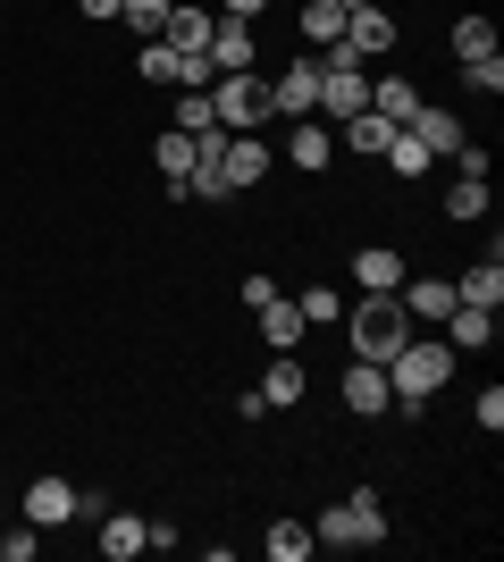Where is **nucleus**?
I'll list each match as a JSON object with an SVG mask.
<instances>
[{"instance_id":"1","label":"nucleus","mask_w":504,"mask_h":562,"mask_svg":"<svg viewBox=\"0 0 504 562\" xmlns=\"http://www.w3.org/2000/svg\"><path fill=\"white\" fill-rule=\"evenodd\" d=\"M455 378V345L446 336H429V328H412L404 336V352L387 361V395H395V412H429V395Z\"/></svg>"},{"instance_id":"2","label":"nucleus","mask_w":504,"mask_h":562,"mask_svg":"<svg viewBox=\"0 0 504 562\" xmlns=\"http://www.w3.org/2000/svg\"><path fill=\"white\" fill-rule=\"evenodd\" d=\"M312 546H336V554H361V546H387V504L370 487H354L345 504H328V513L312 520Z\"/></svg>"},{"instance_id":"3","label":"nucleus","mask_w":504,"mask_h":562,"mask_svg":"<svg viewBox=\"0 0 504 562\" xmlns=\"http://www.w3.org/2000/svg\"><path fill=\"white\" fill-rule=\"evenodd\" d=\"M404 336H412V311L395 303V294H361L354 303V361H395L404 352Z\"/></svg>"},{"instance_id":"4","label":"nucleus","mask_w":504,"mask_h":562,"mask_svg":"<svg viewBox=\"0 0 504 562\" xmlns=\"http://www.w3.org/2000/svg\"><path fill=\"white\" fill-rule=\"evenodd\" d=\"M211 110H219V126H227V135H253V126L269 117V76H261V68H227V76L211 85Z\"/></svg>"},{"instance_id":"5","label":"nucleus","mask_w":504,"mask_h":562,"mask_svg":"<svg viewBox=\"0 0 504 562\" xmlns=\"http://www.w3.org/2000/svg\"><path fill=\"white\" fill-rule=\"evenodd\" d=\"M361 110H370V68H320V126H345Z\"/></svg>"},{"instance_id":"6","label":"nucleus","mask_w":504,"mask_h":562,"mask_svg":"<svg viewBox=\"0 0 504 562\" xmlns=\"http://www.w3.org/2000/svg\"><path fill=\"white\" fill-rule=\"evenodd\" d=\"M320 110V59H294L287 76H269V117H312Z\"/></svg>"},{"instance_id":"7","label":"nucleus","mask_w":504,"mask_h":562,"mask_svg":"<svg viewBox=\"0 0 504 562\" xmlns=\"http://www.w3.org/2000/svg\"><path fill=\"white\" fill-rule=\"evenodd\" d=\"M25 520H34V529H68V520H76V479L43 470V479L25 487Z\"/></svg>"},{"instance_id":"8","label":"nucleus","mask_w":504,"mask_h":562,"mask_svg":"<svg viewBox=\"0 0 504 562\" xmlns=\"http://www.w3.org/2000/svg\"><path fill=\"white\" fill-rule=\"evenodd\" d=\"M395 303L412 311V328H437L462 294H455V278H404V285H395Z\"/></svg>"},{"instance_id":"9","label":"nucleus","mask_w":504,"mask_h":562,"mask_svg":"<svg viewBox=\"0 0 504 562\" xmlns=\"http://www.w3.org/2000/svg\"><path fill=\"white\" fill-rule=\"evenodd\" d=\"M219 177H227V193H253L269 177V143L261 135H227V151H219Z\"/></svg>"},{"instance_id":"10","label":"nucleus","mask_w":504,"mask_h":562,"mask_svg":"<svg viewBox=\"0 0 504 562\" xmlns=\"http://www.w3.org/2000/svg\"><path fill=\"white\" fill-rule=\"evenodd\" d=\"M404 278H412V269H404L395 244H361V252H354V285H361V294H395Z\"/></svg>"},{"instance_id":"11","label":"nucleus","mask_w":504,"mask_h":562,"mask_svg":"<svg viewBox=\"0 0 504 562\" xmlns=\"http://www.w3.org/2000/svg\"><path fill=\"white\" fill-rule=\"evenodd\" d=\"M261 59V43H253V18H211V68H253Z\"/></svg>"},{"instance_id":"12","label":"nucleus","mask_w":504,"mask_h":562,"mask_svg":"<svg viewBox=\"0 0 504 562\" xmlns=\"http://www.w3.org/2000/svg\"><path fill=\"white\" fill-rule=\"evenodd\" d=\"M93 529H101V554H110V562H135V554H152V520L119 513V504H110V513H101Z\"/></svg>"},{"instance_id":"13","label":"nucleus","mask_w":504,"mask_h":562,"mask_svg":"<svg viewBox=\"0 0 504 562\" xmlns=\"http://www.w3.org/2000/svg\"><path fill=\"white\" fill-rule=\"evenodd\" d=\"M437 328H446V345H455V352H488V345H496V311H480V303H455L446 319H437Z\"/></svg>"},{"instance_id":"14","label":"nucleus","mask_w":504,"mask_h":562,"mask_svg":"<svg viewBox=\"0 0 504 562\" xmlns=\"http://www.w3.org/2000/svg\"><path fill=\"white\" fill-rule=\"evenodd\" d=\"M345 43H354L361 59H387V50H395V18L370 0V9H354V18H345Z\"/></svg>"},{"instance_id":"15","label":"nucleus","mask_w":504,"mask_h":562,"mask_svg":"<svg viewBox=\"0 0 504 562\" xmlns=\"http://www.w3.org/2000/svg\"><path fill=\"white\" fill-rule=\"evenodd\" d=\"M345 403H354V420H370V412H395V395H387V370H379V361H354V370H345Z\"/></svg>"},{"instance_id":"16","label":"nucleus","mask_w":504,"mask_h":562,"mask_svg":"<svg viewBox=\"0 0 504 562\" xmlns=\"http://www.w3.org/2000/svg\"><path fill=\"white\" fill-rule=\"evenodd\" d=\"M287 160L294 168H328L336 160V135L320 126V117H287Z\"/></svg>"},{"instance_id":"17","label":"nucleus","mask_w":504,"mask_h":562,"mask_svg":"<svg viewBox=\"0 0 504 562\" xmlns=\"http://www.w3.org/2000/svg\"><path fill=\"white\" fill-rule=\"evenodd\" d=\"M152 43H168V50H211V9L177 0V9H168V25L152 34Z\"/></svg>"},{"instance_id":"18","label":"nucleus","mask_w":504,"mask_h":562,"mask_svg":"<svg viewBox=\"0 0 504 562\" xmlns=\"http://www.w3.org/2000/svg\"><path fill=\"white\" fill-rule=\"evenodd\" d=\"M253 319H261V345H269V352H294V345H303V311H294L287 294H269Z\"/></svg>"},{"instance_id":"19","label":"nucleus","mask_w":504,"mask_h":562,"mask_svg":"<svg viewBox=\"0 0 504 562\" xmlns=\"http://www.w3.org/2000/svg\"><path fill=\"white\" fill-rule=\"evenodd\" d=\"M370 110H379L387 126H412V110H421V85H412V76H379V85H370Z\"/></svg>"},{"instance_id":"20","label":"nucleus","mask_w":504,"mask_h":562,"mask_svg":"<svg viewBox=\"0 0 504 562\" xmlns=\"http://www.w3.org/2000/svg\"><path fill=\"white\" fill-rule=\"evenodd\" d=\"M455 294H462V303H480V311H496V303H504V269H496V252L471 260V269L455 278Z\"/></svg>"},{"instance_id":"21","label":"nucleus","mask_w":504,"mask_h":562,"mask_svg":"<svg viewBox=\"0 0 504 562\" xmlns=\"http://www.w3.org/2000/svg\"><path fill=\"white\" fill-rule=\"evenodd\" d=\"M328 135H345V143H354V151H361V160H379L387 143H395V126H387L379 110H361V117H345V126H328Z\"/></svg>"},{"instance_id":"22","label":"nucleus","mask_w":504,"mask_h":562,"mask_svg":"<svg viewBox=\"0 0 504 562\" xmlns=\"http://www.w3.org/2000/svg\"><path fill=\"white\" fill-rule=\"evenodd\" d=\"M261 403H269V412L303 403V361H294V352H278V361H269V378H261Z\"/></svg>"},{"instance_id":"23","label":"nucleus","mask_w":504,"mask_h":562,"mask_svg":"<svg viewBox=\"0 0 504 562\" xmlns=\"http://www.w3.org/2000/svg\"><path fill=\"white\" fill-rule=\"evenodd\" d=\"M168 126H186V135L219 126V110H211V85H186V93H168Z\"/></svg>"},{"instance_id":"24","label":"nucleus","mask_w":504,"mask_h":562,"mask_svg":"<svg viewBox=\"0 0 504 562\" xmlns=\"http://www.w3.org/2000/svg\"><path fill=\"white\" fill-rule=\"evenodd\" d=\"M152 160H160V177L177 186V177L193 168V135H186V126H160V135H152Z\"/></svg>"},{"instance_id":"25","label":"nucleus","mask_w":504,"mask_h":562,"mask_svg":"<svg viewBox=\"0 0 504 562\" xmlns=\"http://www.w3.org/2000/svg\"><path fill=\"white\" fill-rule=\"evenodd\" d=\"M379 160H387V168H395V177H421V168H429V143L412 135V126H395V143H387Z\"/></svg>"},{"instance_id":"26","label":"nucleus","mask_w":504,"mask_h":562,"mask_svg":"<svg viewBox=\"0 0 504 562\" xmlns=\"http://www.w3.org/2000/svg\"><path fill=\"white\" fill-rule=\"evenodd\" d=\"M261 554L269 562H303V554H312V529H303V520H278V529L261 538Z\"/></svg>"},{"instance_id":"27","label":"nucleus","mask_w":504,"mask_h":562,"mask_svg":"<svg viewBox=\"0 0 504 562\" xmlns=\"http://www.w3.org/2000/svg\"><path fill=\"white\" fill-rule=\"evenodd\" d=\"M303 34H312V50H328L336 34H345V9H336V0H303Z\"/></svg>"},{"instance_id":"28","label":"nucleus","mask_w":504,"mask_h":562,"mask_svg":"<svg viewBox=\"0 0 504 562\" xmlns=\"http://www.w3.org/2000/svg\"><path fill=\"white\" fill-rule=\"evenodd\" d=\"M294 311H303V328H336V319H345V294H336V285H312Z\"/></svg>"},{"instance_id":"29","label":"nucleus","mask_w":504,"mask_h":562,"mask_svg":"<svg viewBox=\"0 0 504 562\" xmlns=\"http://www.w3.org/2000/svg\"><path fill=\"white\" fill-rule=\"evenodd\" d=\"M496 50V25L488 18H455V59H488Z\"/></svg>"},{"instance_id":"30","label":"nucleus","mask_w":504,"mask_h":562,"mask_svg":"<svg viewBox=\"0 0 504 562\" xmlns=\"http://www.w3.org/2000/svg\"><path fill=\"white\" fill-rule=\"evenodd\" d=\"M446 211L455 218H488V177H455V186H446Z\"/></svg>"},{"instance_id":"31","label":"nucleus","mask_w":504,"mask_h":562,"mask_svg":"<svg viewBox=\"0 0 504 562\" xmlns=\"http://www.w3.org/2000/svg\"><path fill=\"white\" fill-rule=\"evenodd\" d=\"M168 9H177V0H119V18L135 25L144 43H152V34H160V25H168Z\"/></svg>"},{"instance_id":"32","label":"nucleus","mask_w":504,"mask_h":562,"mask_svg":"<svg viewBox=\"0 0 504 562\" xmlns=\"http://www.w3.org/2000/svg\"><path fill=\"white\" fill-rule=\"evenodd\" d=\"M462 85L496 101V93H504V59H496V50H488V59H462Z\"/></svg>"},{"instance_id":"33","label":"nucleus","mask_w":504,"mask_h":562,"mask_svg":"<svg viewBox=\"0 0 504 562\" xmlns=\"http://www.w3.org/2000/svg\"><path fill=\"white\" fill-rule=\"evenodd\" d=\"M471 420L496 437V428H504V386H480V395H471Z\"/></svg>"},{"instance_id":"34","label":"nucleus","mask_w":504,"mask_h":562,"mask_svg":"<svg viewBox=\"0 0 504 562\" xmlns=\"http://www.w3.org/2000/svg\"><path fill=\"white\" fill-rule=\"evenodd\" d=\"M34 554H43V538H34V520H25L18 538H0V562H34Z\"/></svg>"},{"instance_id":"35","label":"nucleus","mask_w":504,"mask_h":562,"mask_svg":"<svg viewBox=\"0 0 504 562\" xmlns=\"http://www.w3.org/2000/svg\"><path fill=\"white\" fill-rule=\"evenodd\" d=\"M269 0H219V18H261Z\"/></svg>"},{"instance_id":"36","label":"nucleus","mask_w":504,"mask_h":562,"mask_svg":"<svg viewBox=\"0 0 504 562\" xmlns=\"http://www.w3.org/2000/svg\"><path fill=\"white\" fill-rule=\"evenodd\" d=\"M85 18H119V0H85Z\"/></svg>"},{"instance_id":"37","label":"nucleus","mask_w":504,"mask_h":562,"mask_svg":"<svg viewBox=\"0 0 504 562\" xmlns=\"http://www.w3.org/2000/svg\"><path fill=\"white\" fill-rule=\"evenodd\" d=\"M336 9H345V18H354V9H370V0H336Z\"/></svg>"}]
</instances>
